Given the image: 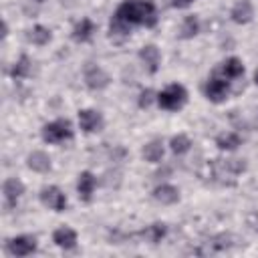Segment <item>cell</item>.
<instances>
[{
  "label": "cell",
  "instance_id": "obj_29",
  "mask_svg": "<svg viewBox=\"0 0 258 258\" xmlns=\"http://www.w3.org/2000/svg\"><path fill=\"white\" fill-rule=\"evenodd\" d=\"M254 83H256V85H258V69H256V71H254Z\"/></svg>",
  "mask_w": 258,
  "mask_h": 258
},
{
  "label": "cell",
  "instance_id": "obj_19",
  "mask_svg": "<svg viewBox=\"0 0 258 258\" xmlns=\"http://www.w3.org/2000/svg\"><path fill=\"white\" fill-rule=\"evenodd\" d=\"M165 234H167V226L161 224V222H155V224L147 226V228L141 232V238L147 240L149 244H159V242L165 238Z\"/></svg>",
  "mask_w": 258,
  "mask_h": 258
},
{
  "label": "cell",
  "instance_id": "obj_28",
  "mask_svg": "<svg viewBox=\"0 0 258 258\" xmlns=\"http://www.w3.org/2000/svg\"><path fill=\"white\" fill-rule=\"evenodd\" d=\"M194 0H171V6H175V8H185V6H189Z\"/></svg>",
  "mask_w": 258,
  "mask_h": 258
},
{
  "label": "cell",
  "instance_id": "obj_1",
  "mask_svg": "<svg viewBox=\"0 0 258 258\" xmlns=\"http://www.w3.org/2000/svg\"><path fill=\"white\" fill-rule=\"evenodd\" d=\"M115 16L127 24H141L147 28L157 24V10L151 0H125L115 10Z\"/></svg>",
  "mask_w": 258,
  "mask_h": 258
},
{
  "label": "cell",
  "instance_id": "obj_21",
  "mask_svg": "<svg viewBox=\"0 0 258 258\" xmlns=\"http://www.w3.org/2000/svg\"><path fill=\"white\" fill-rule=\"evenodd\" d=\"M50 38H52L50 28H46V26H42V24H36V26L28 32V40H30L32 44H36V46L48 44V42H50Z\"/></svg>",
  "mask_w": 258,
  "mask_h": 258
},
{
  "label": "cell",
  "instance_id": "obj_12",
  "mask_svg": "<svg viewBox=\"0 0 258 258\" xmlns=\"http://www.w3.org/2000/svg\"><path fill=\"white\" fill-rule=\"evenodd\" d=\"M139 58L143 60V64L147 67V71H149L151 75L157 73L161 54H159V50H157L155 44H145V46H141V50H139Z\"/></svg>",
  "mask_w": 258,
  "mask_h": 258
},
{
  "label": "cell",
  "instance_id": "obj_24",
  "mask_svg": "<svg viewBox=\"0 0 258 258\" xmlns=\"http://www.w3.org/2000/svg\"><path fill=\"white\" fill-rule=\"evenodd\" d=\"M30 69H32L30 58H28L26 54H22V56L14 62V67H12L10 75H12V79H26V77L30 75Z\"/></svg>",
  "mask_w": 258,
  "mask_h": 258
},
{
  "label": "cell",
  "instance_id": "obj_10",
  "mask_svg": "<svg viewBox=\"0 0 258 258\" xmlns=\"http://www.w3.org/2000/svg\"><path fill=\"white\" fill-rule=\"evenodd\" d=\"M95 185H97V179L91 171H81L79 173V181H77V194L83 202H91L93 198V191H95Z\"/></svg>",
  "mask_w": 258,
  "mask_h": 258
},
{
  "label": "cell",
  "instance_id": "obj_22",
  "mask_svg": "<svg viewBox=\"0 0 258 258\" xmlns=\"http://www.w3.org/2000/svg\"><path fill=\"white\" fill-rule=\"evenodd\" d=\"M222 73H224V77H226V79H238V77H242V75H244V64H242V60H240V58L230 56V58L222 64Z\"/></svg>",
  "mask_w": 258,
  "mask_h": 258
},
{
  "label": "cell",
  "instance_id": "obj_17",
  "mask_svg": "<svg viewBox=\"0 0 258 258\" xmlns=\"http://www.w3.org/2000/svg\"><path fill=\"white\" fill-rule=\"evenodd\" d=\"M93 34H95V22H93L91 18L79 20V22L75 24V28H73V38H75L77 42H89V40L93 38Z\"/></svg>",
  "mask_w": 258,
  "mask_h": 258
},
{
  "label": "cell",
  "instance_id": "obj_14",
  "mask_svg": "<svg viewBox=\"0 0 258 258\" xmlns=\"http://www.w3.org/2000/svg\"><path fill=\"white\" fill-rule=\"evenodd\" d=\"M52 242H54L58 248L71 250V248L77 246V232H75L73 228L62 226V228H58V230L52 232Z\"/></svg>",
  "mask_w": 258,
  "mask_h": 258
},
{
  "label": "cell",
  "instance_id": "obj_15",
  "mask_svg": "<svg viewBox=\"0 0 258 258\" xmlns=\"http://www.w3.org/2000/svg\"><path fill=\"white\" fill-rule=\"evenodd\" d=\"M153 198H155L159 204H163V206H171V204H175V202L179 200V189H177L175 185L161 183V185H157V187L153 189Z\"/></svg>",
  "mask_w": 258,
  "mask_h": 258
},
{
  "label": "cell",
  "instance_id": "obj_27",
  "mask_svg": "<svg viewBox=\"0 0 258 258\" xmlns=\"http://www.w3.org/2000/svg\"><path fill=\"white\" fill-rule=\"evenodd\" d=\"M151 101H153V91H151V89L141 91V95H139V107H141V109H147V107L151 105Z\"/></svg>",
  "mask_w": 258,
  "mask_h": 258
},
{
  "label": "cell",
  "instance_id": "obj_4",
  "mask_svg": "<svg viewBox=\"0 0 258 258\" xmlns=\"http://www.w3.org/2000/svg\"><path fill=\"white\" fill-rule=\"evenodd\" d=\"M42 139L46 143H62L73 139V125L69 119H56L42 127Z\"/></svg>",
  "mask_w": 258,
  "mask_h": 258
},
{
  "label": "cell",
  "instance_id": "obj_16",
  "mask_svg": "<svg viewBox=\"0 0 258 258\" xmlns=\"http://www.w3.org/2000/svg\"><path fill=\"white\" fill-rule=\"evenodd\" d=\"M232 20L238 22V24H248L254 16V8H252V2L250 0H240L238 4H234L232 12H230Z\"/></svg>",
  "mask_w": 258,
  "mask_h": 258
},
{
  "label": "cell",
  "instance_id": "obj_30",
  "mask_svg": "<svg viewBox=\"0 0 258 258\" xmlns=\"http://www.w3.org/2000/svg\"><path fill=\"white\" fill-rule=\"evenodd\" d=\"M256 129H258V113H256Z\"/></svg>",
  "mask_w": 258,
  "mask_h": 258
},
{
  "label": "cell",
  "instance_id": "obj_20",
  "mask_svg": "<svg viewBox=\"0 0 258 258\" xmlns=\"http://www.w3.org/2000/svg\"><path fill=\"white\" fill-rule=\"evenodd\" d=\"M216 145H218L220 149H224V151H232V149H236V147L242 145V137H240L238 133H232V131L220 133V135L216 137Z\"/></svg>",
  "mask_w": 258,
  "mask_h": 258
},
{
  "label": "cell",
  "instance_id": "obj_11",
  "mask_svg": "<svg viewBox=\"0 0 258 258\" xmlns=\"http://www.w3.org/2000/svg\"><path fill=\"white\" fill-rule=\"evenodd\" d=\"M4 198H6V206L8 208H14L16 202L20 200V196L24 194V183L18 179V177H8L4 181Z\"/></svg>",
  "mask_w": 258,
  "mask_h": 258
},
{
  "label": "cell",
  "instance_id": "obj_3",
  "mask_svg": "<svg viewBox=\"0 0 258 258\" xmlns=\"http://www.w3.org/2000/svg\"><path fill=\"white\" fill-rule=\"evenodd\" d=\"M187 101V91L181 87V85H169L167 89H163L159 95H157V105L165 111H177L185 105Z\"/></svg>",
  "mask_w": 258,
  "mask_h": 258
},
{
  "label": "cell",
  "instance_id": "obj_7",
  "mask_svg": "<svg viewBox=\"0 0 258 258\" xmlns=\"http://www.w3.org/2000/svg\"><path fill=\"white\" fill-rule=\"evenodd\" d=\"M111 77L99 67V64H89L85 69V85L91 91H103L105 87H109Z\"/></svg>",
  "mask_w": 258,
  "mask_h": 258
},
{
  "label": "cell",
  "instance_id": "obj_9",
  "mask_svg": "<svg viewBox=\"0 0 258 258\" xmlns=\"http://www.w3.org/2000/svg\"><path fill=\"white\" fill-rule=\"evenodd\" d=\"M79 125L85 133H95L103 129V115L93 109H83L79 111Z\"/></svg>",
  "mask_w": 258,
  "mask_h": 258
},
{
  "label": "cell",
  "instance_id": "obj_25",
  "mask_svg": "<svg viewBox=\"0 0 258 258\" xmlns=\"http://www.w3.org/2000/svg\"><path fill=\"white\" fill-rule=\"evenodd\" d=\"M200 30V22L196 16H185L183 22H181V28H179V36L181 38H194Z\"/></svg>",
  "mask_w": 258,
  "mask_h": 258
},
{
  "label": "cell",
  "instance_id": "obj_13",
  "mask_svg": "<svg viewBox=\"0 0 258 258\" xmlns=\"http://www.w3.org/2000/svg\"><path fill=\"white\" fill-rule=\"evenodd\" d=\"M129 34H131V24L123 22L119 16L113 14V18L109 22V38L113 42H123L125 38H129Z\"/></svg>",
  "mask_w": 258,
  "mask_h": 258
},
{
  "label": "cell",
  "instance_id": "obj_6",
  "mask_svg": "<svg viewBox=\"0 0 258 258\" xmlns=\"http://www.w3.org/2000/svg\"><path fill=\"white\" fill-rule=\"evenodd\" d=\"M204 93H206V97H208L212 103H222V101H226L228 95H230V87H228L226 77H224V79H220V77L208 79L206 85H204Z\"/></svg>",
  "mask_w": 258,
  "mask_h": 258
},
{
  "label": "cell",
  "instance_id": "obj_23",
  "mask_svg": "<svg viewBox=\"0 0 258 258\" xmlns=\"http://www.w3.org/2000/svg\"><path fill=\"white\" fill-rule=\"evenodd\" d=\"M143 157H145L147 161H151V163L161 161V157H163V143H161L159 139L149 141V143L143 147Z\"/></svg>",
  "mask_w": 258,
  "mask_h": 258
},
{
  "label": "cell",
  "instance_id": "obj_18",
  "mask_svg": "<svg viewBox=\"0 0 258 258\" xmlns=\"http://www.w3.org/2000/svg\"><path fill=\"white\" fill-rule=\"evenodd\" d=\"M26 163H28V167H30L32 171H38V173H44V171L50 169V157H48L44 151H32V153L28 155Z\"/></svg>",
  "mask_w": 258,
  "mask_h": 258
},
{
  "label": "cell",
  "instance_id": "obj_2",
  "mask_svg": "<svg viewBox=\"0 0 258 258\" xmlns=\"http://www.w3.org/2000/svg\"><path fill=\"white\" fill-rule=\"evenodd\" d=\"M246 169L244 159H212L208 163L210 179L222 185H234L236 177Z\"/></svg>",
  "mask_w": 258,
  "mask_h": 258
},
{
  "label": "cell",
  "instance_id": "obj_26",
  "mask_svg": "<svg viewBox=\"0 0 258 258\" xmlns=\"http://www.w3.org/2000/svg\"><path fill=\"white\" fill-rule=\"evenodd\" d=\"M169 147H171V151H173V153H177V155H183V153H187V151H189V147H191V141H189V137H187V135L179 133V135L171 137V141H169Z\"/></svg>",
  "mask_w": 258,
  "mask_h": 258
},
{
  "label": "cell",
  "instance_id": "obj_8",
  "mask_svg": "<svg viewBox=\"0 0 258 258\" xmlns=\"http://www.w3.org/2000/svg\"><path fill=\"white\" fill-rule=\"evenodd\" d=\"M8 252L12 256H28L32 252H36V238L34 236H16L8 242Z\"/></svg>",
  "mask_w": 258,
  "mask_h": 258
},
{
  "label": "cell",
  "instance_id": "obj_5",
  "mask_svg": "<svg viewBox=\"0 0 258 258\" xmlns=\"http://www.w3.org/2000/svg\"><path fill=\"white\" fill-rule=\"evenodd\" d=\"M40 202L42 206H46L52 212H64L67 210V196L56 187V185H48L40 189Z\"/></svg>",
  "mask_w": 258,
  "mask_h": 258
}]
</instances>
